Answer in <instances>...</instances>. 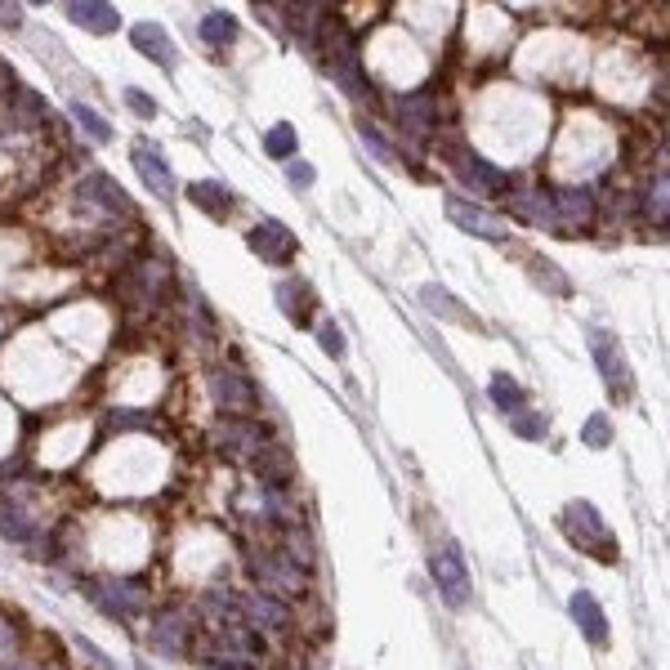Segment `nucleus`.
Segmentation results:
<instances>
[{"label":"nucleus","mask_w":670,"mask_h":670,"mask_svg":"<svg viewBox=\"0 0 670 670\" xmlns=\"http://www.w3.org/2000/svg\"><path fill=\"white\" fill-rule=\"evenodd\" d=\"M559 528H563V536H568L572 545H577V550L595 554L599 563H617L621 559V550H617V541H612L608 523H603V514L590 501H568V505H563Z\"/></svg>","instance_id":"obj_1"},{"label":"nucleus","mask_w":670,"mask_h":670,"mask_svg":"<svg viewBox=\"0 0 670 670\" xmlns=\"http://www.w3.org/2000/svg\"><path fill=\"white\" fill-rule=\"evenodd\" d=\"M251 577L255 586H260V595H273V599H300L309 595V577L313 572L295 568L291 559L282 554V545H273V550H251Z\"/></svg>","instance_id":"obj_2"},{"label":"nucleus","mask_w":670,"mask_h":670,"mask_svg":"<svg viewBox=\"0 0 670 670\" xmlns=\"http://www.w3.org/2000/svg\"><path fill=\"white\" fill-rule=\"evenodd\" d=\"M447 157V166L456 170V179H461L465 188H474V197H487V193H510V175L505 170H496L487 157H478L469 143L461 139H452V143H443L438 148Z\"/></svg>","instance_id":"obj_3"},{"label":"nucleus","mask_w":670,"mask_h":670,"mask_svg":"<svg viewBox=\"0 0 670 670\" xmlns=\"http://www.w3.org/2000/svg\"><path fill=\"white\" fill-rule=\"evenodd\" d=\"M85 599H90L99 612L117 617V621H130L148 608V590H143V581H90V586H85Z\"/></svg>","instance_id":"obj_4"},{"label":"nucleus","mask_w":670,"mask_h":670,"mask_svg":"<svg viewBox=\"0 0 670 670\" xmlns=\"http://www.w3.org/2000/svg\"><path fill=\"white\" fill-rule=\"evenodd\" d=\"M193 639H197V626L184 608H161L152 612V626H148V644L166 657H188L193 653Z\"/></svg>","instance_id":"obj_5"},{"label":"nucleus","mask_w":670,"mask_h":670,"mask_svg":"<svg viewBox=\"0 0 670 670\" xmlns=\"http://www.w3.org/2000/svg\"><path fill=\"white\" fill-rule=\"evenodd\" d=\"M210 398L233 420H251V411L260 407V389L233 367H210Z\"/></svg>","instance_id":"obj_6"},{"label":"nucleus","mask_w":670,"mask_h":670,"mask_svg":"<svg viewBox=\"0 0 670 670\" xmlns=\"http://www.w3.org/2000/svg\"><path fill=\"white\" fill-rule=\"evenodd\" d=\"M429 577H434L438 595L452 603V608H465L469 595H474V581H469L465 559H461V550H456V545H443V550L429 554Z\"/></svg>","instance_id":"obj_7"},{"label":"nucleus","mask_w":670,"mask_h":670,"mask_svg":"<svg viewBox=\"0 0 670 670\" xmlns=\"http://www.w3.org/2000/svg\"><path fill=\"white\" fill-rule=\"evenodd\" d=\"M210 443H215L219 456H228V461H246V465H251L268 438H264V429L255 425V420H233V416H228V420H219V425H215Z\"/></svg>","instance_id":"obj_8"},{"label":"nucleus","mask_w":670,"mask_h":670,"mask_svg":"<svg viewBox=\"0 0 670 670\" xmlns=\"http://www.w3.org/2000/svg\"><path fill=\"white\" fill-rule=\"evenodd\" d=\"M590 353H595V362H599V371H603V385H608V394H612V398L626 402L630 394H635V380H630V362H626V353L617 349V340H612V335L590 331Z\"/></svg>","instance_id":"obj_9"},{"label":"nucleus","mask_w":670,"mask_h":670,"mask_svg":"<svg viewBox=\"0 0 670 670\" xmlns=\"http://www.w3.org/2000/svg\"><path fill=\"white\" fill-rule=\"evenodd\" d=\"M246 246H251L264 264H277V268L291 264L295 251H300V246H295V233L282 224V219H260V224L246 233Z\"/></svg>","instance_id":"obj_10"},{"label":"nucleus","mask_w":670,"mask_h":670,"mask_svg":"<svg viewBox=\"0 0 670 670\" xmlns=\"http://www.w3.org/2000/svg\"><path fill=\"white\" fill-rule=\"evenodd\" d=\"M237 612H242V621L251 630H291L295 626V612L286 608L282 599L260 595V590H246V595H237Z\"/></svg>","instance_id":"obj_11"},{"label":"nucleus","mask_w":670,"mask_h":670,"mask_svg":"<svg viewBox=\"0 0 670 670\" xmlns=\"http://www.w3.org/2000/svg\"><path fill=\"white\" fill-rule=\"evenodd\" d=\"M443 210L456 228H465V233H474V237H487V242H505V237H510V224H505V219L487 215L483 206H474V201H465V197H447Z\"/></svg>","instance_id":"obj_12"},{"label":"nucleus","mask_w":670,"mask_h":670,"mask_svg":"<svg viewBox=\"0 0 670 670\" xmlns=\"http://www.w3.org/2000/svg\"><path fill=\"white\" fill-rule=\"evenodd\" d=\"M554 206V224H559V237H577L581 228L595 224V201H590L586 188H559L550 197Z\"/></svg>","instance_id":"obj_13"},{"label":"nucleus","mask_w":670,"mask_h":670,"mask_svg":"<svg viewBox=\"0 0 670 670\" xmlns=\"http://www.w3.org/2000/svg\"><path fill=\"white\" fill-rule=\"evenodd\" d=\"M134 170H139V179L152 188V197H161V201H170L175 197V175H170V166H166V152L157 148V143H148V139H139L134 143Z\"/></svg>","instance_id":"obj_14"},{"label":"nucleus","mask_w":670,"mask_h":670,"mask_svg":"<svg viewBox=\"0 0 670 670\" xmlns=\"http://www.w3.org/2000/svg\"><path fill=\"white\" fill-rule=\"evenodd\" d=\"M251 474H260L268 492H291L295 487V456L282 443H264L260 456L251 461Z\"/></svg>","instance_id":"obj_15"},{"label":"nucleus","mask_w":670,"mask_h":670,"mask_svg":"<svg viewBox=\"0 0 670 670\" xmlns=\"http://www.w3.org/2000/svg\"><path fill=\"white\" fill-rule=\"evenodd\" d=\"M81 197H85V201H94L99 210H108V215H134L126 188H121L112 175H103V170H90V175L81 179Z\"/></svg>","instance_id":"obj_16"},{"label":"nucleus","mask_w":670,"mask_h":670,"mask_svg":"<svg viewBox=\"0 0 670 670\" xmlns=\"http://www.w3.org/2000/svg\"><path fill=\"white\" fill-rule=\"evenodd\" d=\"M63 14L72 18L76 27L94 32V36H112L121 27L117 5H103V0H72V5H63Z\"/></svg>","instance_id":"obj_17"},{"label":"nucleus","mask_w":670,"mask_h":670,"mask_svg":"<svg viewBox=\"0 0 670 670\" xmlns=\"http://www.w3.org/2000/svg\"><path fill=\"white\" fill-rule=\"evenodd\" d=\"M394 108H398V121H402V126H407L411 134H429V130H438V94H434V90H416V94H407V99H398Z\"/></svg>","instance_id":"obj_18"},{"label":"nucleus","mask_w":670,"mask_h":670,"mask_svg":"<svg viewBox=\"0 0 670 670\" xmlns=\"http://www.w3.org/2000/svg\"><path fill=\"white\" fill-rule=\"evenodd\" d=\"M568 612H572V621L581 626V635L590 639V644H608V617H603V608H599V599L590 595V590H572V599H568Z\"/></svg>","instance_id":"obj_19"},{"label":"nucleus","mask_w":670,"mask_h":670,"mask_svg":"<svg viewBox=\"0 0 670 670\" xmlns=\"http://www.w3.org/2000/svg\"><path fill=\"white\" fill-rule=\"evenodd\" d=\"M277 304H282V313L295 327H309L318 295H313V286L304 282V277H286V282H277Z\"/></svg>","instance_id":"obj_20"},{"label":"nucleus","mask_w":670,"mask_h":670,"mask_svg":"<svg viewBox=\"0 0 670 670\" xmlns=\"http://www.w3.org/2000/svg\"><path fill=\"white\" fill-rule=\"evenodd\" d=\"M130 41H134V50L148 54V59L161 63L166 72L175 67V41L166 36V27H161V23H134L130 27Z\"/></svg>","instance_id":"obj_21"},{"label":"nucleus","mask_w":670,"mask_h":670,"mask_svg":"<svg viewBox=\"0 0 670 670\" xmlns=\"http://www.w3.org/2000/svg\"><path fill=\"white\" fill-rule=\"evenodd\" d=\"M188 201H193L201 215H210V219L233 215V188L219 184V179H197V184H188Z\"/></svg>","instance_id":"obj_22"},{"label":"nucleus","mask_w":670,"mask_h":670,"mask_svg":"<svg viewBox=\"0 0 670 670\" xmlns=\"http://www.w3.org/2000/svg\"><path fill=\"white\" fill-rule=\"evenodd\" d=\"M420 300H425V309L434 313V318H452V322H461V327L483 331V322H478L474 313H465V309H461V300H456L452 291H443L438 282H425V286H420Z\"/></svg>","instance_id":"obj_23"},{"label":"nucleus","mask_w":670,"mask_h":670,"mask_svg":"<svg viewBox=\"0 0 670 670\" xmlns=\"http://www.w3.org/2000/svg\"><path fill=\"white\" fill-rule=\"evenodd\" d=\"M487 398H492L505 416H519V411L528 407V394H523V385L510 376V371H496L492 385H487Z\"/></svg>","instance_id":"obj_24"},{"label":"nucleus","mask_w":670,"mask_h":670,"mask_svg":"<svg viewBox=\"0 0 670 670\" xmlns=\"http://www.w3.org/2000/svg\"><path fill=\"white\" fill-rule=\"evenodd\" d=\"M201 41H206L210 50H228V45L237 41V18L228 14V9H210V14L201 18Z\"/></svg>","instance_id":"obj_25"},{"label":"nucleus","mask_w":670,"mask_h":670,"mask_svg":"<svg viewBox=\"0 0 670 670\" xmlns=\"http://www.w3.org/2000/svg\"><path fill=\"white\" fill-rule=\"evenodd\" d=\"M510 210L519 219H528V224H541V228H550V233H559V224H554V206L541 193H519L510 201Z\"/></svg>","instance_id":"obj_26"},{"label":"nucleus","mask_w":670,"mask_h":670,"mask_svg":"<svg viewBox=\"0 0 670 670\" xmlns=\"http://www.w3.org/2000/svg\"><path fill=\"white\" fill-rule=\"evenodd\" d=\"M0 532H5L9 541H18V545L36 541V523H27V514L18 510V505H9V501H0Z\"/></svg>","instance_id":"obj_27"},{"label":"nucleus","mask_w":670,"mask_h":670,"mask_svg":"<svg viewBox=\"0 0 670 670\" xmlns=\"http://www.w3.org/2000/svg\"><path fill=\"white\" fill-rule=\"evenodd\" d=\"M510 429L519 438H528V443H545V434H550V420H545V411H528V407H523L519 416H510Z\"/></svg>","instance_id":"obj_28"},{"label":"nucleus","mask_w":670,"mask_h":670,"mask_svg":"<svg viewBox=\"0 0 670 670\" xmlns=\"http://www.w3.org/2000/svg\"><path fill=\"white\" fill-rule=\"evenodd\" d=\"M72 121H76V126H81L85 134H90L94 143H108V139H112V126L90 108V103H72Z\"/></svg>","instance_id":"obj_29"},{"label":"nucleus","mask_w":670,"mask_h":670,"mask_svg":"<svg viewBox=\"0 0 670 670\" xmlns=\"http://www.w3.org/2000/svg\"><path fill=\"white\" fill-rule=\"evenodd\" d=\"M295 148H300V139H295V126H273L264 134V152L277 161H291Z\"/></svg>","instance_id":"obj_30"},{"label":"nucleus","mask_w":670,"mask_h":670,"mask_svg":"<svg viewBox=\"0 0 670 670\" xmlns=\"http://www.w3.org/2000/svg\"><path fill=\"white\" fill-rule=\"evenodd\" d=\"M612 443V420L603 416V411H595V416L581 425V447H608Z\"/></svg>","instance_id":"obj_31"},{"label":"nucleus","mask_w":670,"mask_h":670,"mask_svg":"<svg viewBox=\"0 0 670 670\" xmlns=\"http://www.w3.org/2000/svg\"><path fill=\"white\" fill-rule=\"evenodd\" d=\"M532 273H536V282H541V286H550V295H572V282L559 273V264L532 260Z\"/></svg>","instance_id":"obj_32"},{"label":"nucleus","mask_w":670,"mask_h":670,"mask_svg":"<svg viewBox=\"0 0 670 670\" xmlns=\"http://www.w3.org/2000/svg\"><path fill=\"white\" fill-rule=\"evenodd\" d=\"M358 134H362V143H367V148L376 152L380 161H385V166H398V152L389 148V139H380V130H376V126H367V121H362Z\"/></svg>","instance_id":"obj_33"},{"label":"nucleus","mask_w":670,"mask_h":670,"mask_svg":"<svg viewBox=\"0 0 670 670\" xmlns=\"http://www.w3.org/2000/svg\"><path fill=\"white\" fill-rule=\"evenodd\" d=\"M313 179H318V170H313L309 161H300V157L286 161V184H291V188H300V193H304V188H313Z\"/></svg>","instance_id":"obj_34"},{"label":"nucleus","mask_w":670,"mask_h":670,"mask_svg":"<svg viewBox=\"0 0 670 670\" xmlns=\"http://www.w3.org/2000/svg\"><path fill=\"white\" fill-rule=\"evenodd\" d=\"M318 340H322V349H327L335 362L344 358V335H340V327H335V322H322V327H318Z\"/></svg>","instance_id":"obj_35"},{"label":"nucleus","mask_w":670,"mask_h":670,"mask_svg":"<svg viewBox=\"0 0 670 670\" xmlns=\"http://www.w3.org/2000/svg\"><path fill=\"white\" fill-rule=\"evenodd\" d=\"M126 103H130V112H134V117H143V121H152V117H157V99H148V94H143V90H134V85L126 90Z\"/></svg>","instance_id":"obj_36"},{"label":"nucleus","mask_w":670,"mask_h":670,"mask_svg":"<svg viewBox=\"0 0 670 670\" xmlns=\"http://www.w3.org/2000/svg\"><path fill=\"white\" fill-rule=\"evenodd\" d=\"M644 206H648V215H653L657 224H666V175H657V188L648 193Z\"/></svg>","instance_id":"obj_37"},{"label":"nucleus","mask_w":670,"mask_h":670,"mask_svg":"<svg viewBox=\"0 0 670 670\" xmlns=\"http://www.w3.org/2000/svg\"><path fill=\"white\" fill-rule=\"evenodd\" d=\"M206 670H260V662H242V657H224V653H210Z\"/></svg>","instance_id":"obj_38"},{"label":"nucleus","mask_w":670,"mask_h":670,"mask_svg":"<svg viewBox=\"0 0 670 670\" xmlns=\"http://www.w3.org/2000/svg\"><path fill=\"white\" fill-rule=\"evenodd\" d=\"M112 425H117V429H143V425H152V416H139V411H117Z\"/></svg>","instance_id":"obj_39"},{"label":"nucleus","mask_w":670,"mask_h":670,"mask_svg":"<svg viewBox=\"0 0 670 670\" xmlns=\"http://www.w3.org/2000/svg\"><path fill=\"white\" fill-rule=\"evenodd\" d=\"M76 648H81V653H85V657H94V662H99L103 670H117V662H112V657H108V653H99V648H94V644H90V639H76Z\"/></svg>","instance_id":"obj_40"},{"label":"nucleus","mask_w":670,"mask_h":670,"mask_svg":"<svg viewBox=\"0 0 670 670\" xmlns=\"http://www.w3.org/2000/svg\"><path fill=\"white\" fill-rule=\"evenodd\" d=\"M0 27L18 32V27H23V9H18V5H0Z\"/></svg>","instance_id":"obj_41"},{"label":"nucleus","mask_w":670,"mask_h":670,"mask_svg":"<svg viewBox=\"0 0 670 670\" xmlns=\"http://www.w3.org/2000/svg\"><path fill=\"white\" fill-rule=\"evenodd\" d=\"M14 67H9V63H0V103H5L9 99V90H14Z\"/></svg>","instance_id":"obj_42"},{"label":"nucleus","mask_w":670,"mask_h":670,"mask_svg":"<svg viewBox=\"0 0 670 670\" xmlns=\"http://www.w3.org/2000/svg\"><path fill=\"white\" fill-rule=\"evenodd\" d=\"M139 670H148V666H139Z\"/></svg>","instance_id":"obj_43"}]
</instances>
